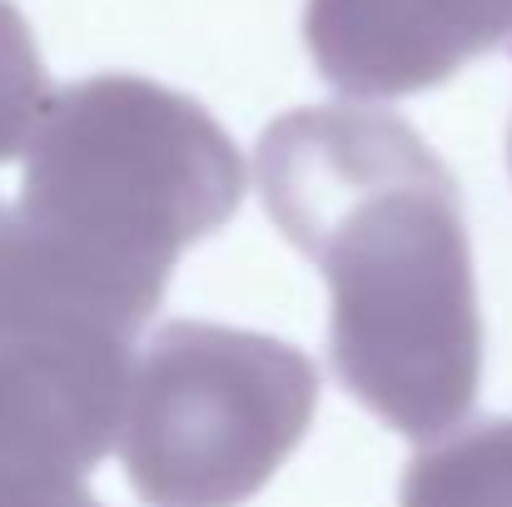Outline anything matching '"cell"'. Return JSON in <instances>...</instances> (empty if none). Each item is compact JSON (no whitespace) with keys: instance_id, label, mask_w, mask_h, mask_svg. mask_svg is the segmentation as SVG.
I'll use <instances>...</instances> for the list:
<instances>
[{"instance_id":"cell-1","label":"cell","mask_w":512,"mask_h":507,"mask_svg":"<svg viewBox=\"0 0 512 507\" xmlns=\"http://www.w3.org/2000/svg\"><path fill=\"white\" fill-rule=\"evenodd\" d=\"M279 234L334 294L343 388L408 438L453 433L483 378V314L458 184L383 110L279 115L254 155Z\"/></svg>"},{"instance_id":"cell-2","label":"cell","mask_w":512,"mask_h":507,"mask_svg":"<svg viewBox=\"0 0 512 507\" xmlns=\"http://www.w3.org/2000/svg\"><path fill=\"white\" fill-rule=\"evenodd\" d=\"M244 179L234 140L199 100L140 75H95L45 100L15 214L145 324L174 259L234 219Z\"/></svg>"},{"instance_id":"cell-3","label":"cell","mask_w":512,"mask_h":507,"mask_svg":"<svg viewBox=\"0 0 512 507\" xmlns=\"http://www.w3.org/2000/svg\"><path fill=\"white\" fill-rule=\"evenodd\" d=\"M314 363L279 338L170 324L130 368L120 463L150 507H239L299 448Z\"/></svg>"},{"instance_id":"cell-4","label":"cell","mask_w":512,"mask_h":507,"mask_svg":"<svg viewBox=\"0 0 512 507\" xmlns=\"http://www.w3.org/2000/svg\"><path fill=\"white\" fill-rule=\"evenodd\" d=\"M130 343L0 338V507H100L85 478L125 428Z\"/></svg>"},{"instance_id":"cell-5","label":"cell","mask_w":512,"mask_h":507,"mask_svg":"<svg viewBox=\"0 0 512 507\" xmlns=\"http://www.w3.org/2000/svg\"><path fill=\"white\" fill-rule=\"evenodd\" d=\"M304 40L358 100L418 95L512 40V0H309Z\"/></svg>"},{"instance_id":"cell-6","label":"cell","mask_w":512,"mask_h":507,"mask_svg":"<svg viewBox=\"0 0 512 507\" xmlns=\"http://www.w3.org/2000/svg\"><path fill=\"white\" fill-rule=\"evenodd\" d=\"M45 100L50 95H45L35 35H30L25 15L10 0H0V165L25 155Z\"/></svg>"}]
</instances>
